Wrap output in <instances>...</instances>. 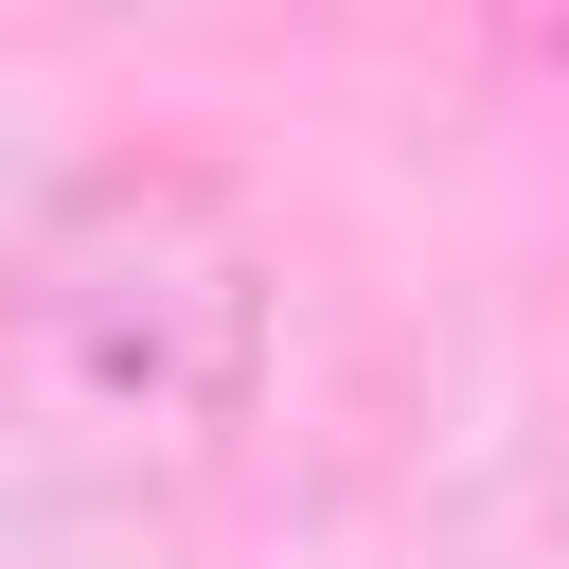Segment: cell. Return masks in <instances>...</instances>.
Listing matches in <instances>:
<instances>
[{
    "mask_svg": "<svg viewBox=\"0 0 569 569\" xmlns=\"http://www.w3.org/2000/svg\"><path fill=\"white\" fill-rule=\"evenodd\" d=\"M0 320H18V373H36L71 427H107V445H213V427L267 391L284 267H267V231H249L213 178L107 160L89 196L36 213Z\"/></svg>",
    "mask_w": 569,
    "mask_h": 569,
    "instance_id": "1",
    "label": "cell"
}]
</instances>
